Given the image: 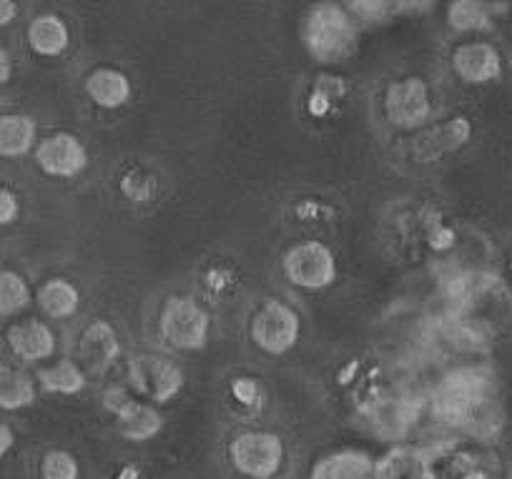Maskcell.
Segmentation results:
<instances>
[{
	"mask_svg": "<svg viewBox=\"0 0 512 479\" xmlns=\"http://www.w3.org/2000/svg\"><path fill=\"white\" fill-rule=\"evenodd\" d=\"M490 379L475 369H457L440 384L432 402V412L440 422L475 432L480 424H490Z\"/></svg>",
	"mask_w": 512,
	"mask_h": 479,
	"instance_id": "6da1fadb",
	"label": "cell"
},
{
	"mask_svg": "<svg viewBox=\"0 0 512 479\" xmlns=\"http://www.w3.org/2000/svg\"><path fill=\"white\" fill-rule=\"evenodd\" d=\"M354 23L344 8L334 3H319L304 21V46L319 63L342 61L354 46Z\"/></svg>",
	"mask_w": 512,
	"mask_h": 479,
	"instance_id": "7a4b0ae2",
	"label": "cell"
},
{
	"mask_svg": "<svg viewBox=\"0 0 512 479\" xmlns=\"http://www.w3.org/2000/svg\"><path fill=\"white\" fill-rule=\"evenodd\" d=\"M159 329L161 337L174 349L194 352V349L204 347L206 339H209V316L194 299L171 296L161 309Z\"/></svg>",
	"mask_w": 512,
	"mask_h": 479,
	"instance_id": "3957f363",
	"label": "cell"
},
{
	"mask_svg": "<svg viewBox=\"0 0 512 479\" xmlns=\"http://www.w3.org/2000/svg\"><path fill=\"white\" fill-rule=\"evenodd\" d=\"M229 457L244 477L272 479L284 464V444L274 432H244L231 442Z\"/></svg>",
	"mask_w": 512,
	"mask_h": 479,
	"instance_id": "277c9868",
	"label": "cell"
},
{
	"mask_svg": "<svg viewBox=\"0 0 512 479\" xmlns=\"http://www.w3.org/2000/svg\"><path fill=\"white\" fill-rule=\"evenodd\" d=\"M251 339L262 352L282 357L299 339V314L284 301L269 299L251 319Z\"/></svg>",
	"mask_w": 512,
	"mask_h": 479,
	"instance_id": "5b68a950",
	"label": "cell"
},
{
	"mask_svg": "<svg viewBox=\"0 0 512 479\" xmlns=\"http://www.w3.org/2000/svg\"><path fill=\"white\" fill-rule=\"evenodd\" d=\"M284 274L299 289H324L337 279L334 254L319 241H304L284 256Z\"/></svg>",
	"mask_w": 512,
	"mask_h": 479,
	"instance_id": "8992f818",
	"label": "cell"
},
{
	"mask_svg": "<svg viewBox=\"0 0 512 479\" xmlns=\"http://www.w3.org/2000/svg\"><path fill=\"white\" fill-rule=\"evenodd\" d=\"M384 113H387L392 126L405 128V131L420 128L432 116V101L430 91H427V83L415 76L392 83L387 88V96H384Z\"/></svg>",
	"mask_w": 512,
	"mask_h": 479,
	"instance_id": "52a82bcc",
	"label": "cell"
},
{
	"mask_svg": "<svg viewBox=\"0 0 512 479\" xmlns=\"http://www.w3.org/2000/svg\"><path fill=\"white\" fill-rule=\"evenodd\" d=\"M106 409L116 414L118 432L128 442H146L161 432V414L144 402H136L126 394V389L113 387L106 392Z\"/></svg>",
	"mask_w": 512,
	"mask_h": 479,
	"instance_id": "ba28073f",
	"label": "cell"
},
{
	"mask_svg": "<svg viewBox=\"0 0 512 479\" xmlns=\"http://www.w3.org/2000/svg\"><path fill=\"white\" fill-rule=\"evenodd\" d=\"M128 374H131V384H134L136 392L146 399H154V402H169L171 397L179 394L181 384H184L181 369L159 357L134 359L128 367Z\"/></svg>",
	"mask_w": 512,
	"mask_h": 479,
	"instance_id": "9c48e42d",
	"label": "cell"
},
{
	"mask_svg": "<svg viewBox=\"0 0 512 479\" xmlns=\"http://www.w3.org/2000/svg\"><path fill=\"white\" fill-rule=\"evenodd\" d=\"M36 161L43 174L53 176V179H73L86 169L88 153L73 133L61 131L38 143Z\"/></svg>",
	"mask_w": 512,
	"mask_h": 479,
	"instance_id": "30bf717a",
	"label": "cell"
},
{
	"mask_svg": "<svg viewBox=\"0 0 512 479\" xmlns=\"http://www.w3.org/2000/svg\"><path fill=\"white\" fill-rule=\"evenodd\" d=\"M452 68L465 83H487L500 78L502 58L490 43H462L452 53Z\"/></svg>",
	"mask_w": 512,
	"mask_h": 479,
	"instance_id": "8fae6325",
	"label": "cell"
},
{
	"mask_svg": "<svg viewBox=\"0 0 512 479\" xmlns=\"http://www.w3.org/2000/svg\"><path fill=\"white\" fill-rule=\"evenodd\" d=\"M116 357H118V339L111 324L98 319V322H93L91 327H86V332H83L81 337V344H78V359H81L86 374H96V377H101V374H106L108 367L116 362Z\"/></svg>",
	"mask_w": 512,
	"mask_h": 479,
	"instance_id": "7c38bea8",
	"label": "cell"
},
{
	"mask_svg": "<svg viewBox=\"0 0 512 479\" xmlns=\"http://www.w3.org/2000/svg\"><path fill=\"white\" fill-rule=\"evenodd\" d=\"M8 347L23 362H41V359L53 357L56 337L48 324L38 322V319H26L8 329Z\"/></svg>",
	"mask_w": 512,
	"mask_h": 479,
	"instance_id": "4fadbf2b",
	"label": "cell"
},
{
	"mask_svg": "<svg viewBox=\"0 0 512 479\" xmlns=\"http://www.w3.org/2000/svg\"><path fill=\"white\" fill-rule=\"evenodd\" d=\"M86 93L96 106L113 111L128 103L131 98V81L121 71L113 68H98L86 78Z\"/></svg>",
	"mask_w": 512,
	"mask_h": 479,
	"instance_id": "5bb4252c",
	"label": "cell"
},
{
	"mask_svg": "<svg viewBox=\"0 0 512 479\" xmlns=\"http://www.w3.org/2000/svg\"><path fill=\"white\" fill-rule=\"evenodd\" d=\"M374 472H377V464L369 454L347 449V452L322 459L314 467L312 479H374Z\"/></svg>",
	"mask_w": 512,
	"mask_h": 479,
	"instance_id": "9a60e30c",
	"label": "cell"
},
{
	"mask_svg": "<svg viewBox=\"0 0 512 479\" xmlns=\"http://www.w3.org/2000/svg\"><path fill=\"white\" fill-rule=\"evenodd\" d=\"M68 43H71V36H68L66 23L58 16H51V13L33 18V23L28 26V46H31L33 53H38V56H61L68 48Z\"/></svg>",
	"mask_w": 512,
	"mask_h": 479,
	"instance_id": "2e32d148",
	"label": "cell"
},
{
	"mask_svg": "<svg viewBox=\"0 0 512 479\" xmlns=\"http://www.w3.org/2000/svg\"><path fill=\"white\" fill-rule=\"evenodd\" d=\"M36 121L21 113H8L0 118V153L6 158H21L33 151Z\"/></svg>",
	"mask_w": 512,
	"mask_h": 479,
	"instance_id": "e0dca14e",
	"label": "cell"
},
{
	"mask_svg": "<svg viewBox=\"0 0 512 479\" xmlns=\"http://www.w3.org/2000/svg\"><path fill=\"white\" fill-rule=\"evenodd\" d=\"M36 299L46 316H51V319H68V316H73L78 311L81 294H78V289L71 281L48 279L46 284L38 289Z\"/></svg>",
	"mask_w": 512,
	"mask_h": 479,
	"instance_id": "ac0fdd59",
	"label": "cell"
},
{
	"mask_svg": "<svg viewBox=\"0 0 512 479\" xmlns=\"http://www.w3.org/2000/svg\"><path fill=\"white\" fill-rule=\"evenodd\" d=\"M470 121L467 118H455V121L445 123V126L435 128L427 138H422L420 146H417V153H420V161H432L440 153L445 151H457L462 143L470 138Z\"/></svg>",
	"mask_w": 512,
	"mask_h": 479,
	"instance_id": "d6986e66",
	"label": "cell"
},
{
	"mask_svg": "<svg viewBox=\"0 0 512 479\" xmlns=\"http://www.w3.org/2000/svg\"><path fill=\"white\" fill-rule=\"evenodd\" d=\"M495 8L485 0H452L447 8V23L457 33H477L487 31L492 23Z\"/></svg>",
	"mask_w": 512,
	"mask_h": 479,
	"instance_id": "ffe728a7",
	"label": "cell"
},
{
	"mask_svg": "<svg viewBox=\"0 0 512 479\" xmlns=\"http://www.w3.org/2000/svg\"><path fill=\"white\" fill-rule=\"evenodd\" d=\"M38 379H41L43 389L51 394H78L86 387V372L81 369V364L71 362V359H63L51 369H43Z\"/></svg>",
	"mask_w": 512,
	"mask_h": 479,
	"instance_id": "44dd1931",
	"label": "cell"
},
{
	"mask_svg": "<svg viewBox=\"0 0 512 479\" xmlns=\"http://www.w3.org/2000/svg\"><path fill=\"white\" fill-rule=\"evenodd\" d=\"M36 402V384L28 374L8 372L3 369V384H0V407L11 412V409L28 407Z\"/></svg>",
	"mask_w": 512,
	"mask_h": 479,
	"instance_id": "7402d4cb",
	"label": "cell"
},
{
	"mask_svg": "<svg viewBox=\"0 0 512 479\" xmlns=\"http://www.w3.org/2000/svg\"><path fill=\"white\" fill-rule=\"evenodd\" d=\"M31 304V286L26 284L16 271H3L0 274V314L16 316Z\"/></svg>",
	"mask_w": 512,
	"mask_h": 479,
	"instance_id": "603a6c76",
	"label": "cell"
},
{
	"mask_svg": "<svg viewBox=\"0 0 512 479\" xmlns=\"http://www.w3.org/2000/svg\"><path fill=\"white\" fill-rule=\"evenodd\" d=\"M349 11L364 21H382L390 13L425 6L427 0H344Z\"/></svg>",
	"mask_w": 512,
	"mask_h": 479,
	"instance_id": "cb8c5ba5",
	"label": "cell"
},
{
	"mask_svg": "<svg viewBox=\"0 0 512 479\" xmlns=\"http://www.w3.org/2000/svg\"><path fill=\"white\" fill-rule=\"evenodd\" d=\"M41 477L43 479H78L76 457L63 452V449H53V452H48L46 457H43Z\"/></svg>",
	"mask_w": 512,
	"mask_h": 479,
	"instance_id": "d4e9b609",
	"label": "cell"
},
{
	"mask_svg": "<svg viewBox=\"0 0 512 479\" xmlns=\"http://www.w3.org/2000/svg\"><path fill=\"white\" fill-rule=\"evenodd\" d=\"M123 194L128 196L131 201H146L154 191V181L149 176H139V174H128L121 184Z\"/></svg>",
	"mask_w": 512,
	"mask_h": 479,
	"instance_id": "484cf974",
	"label": "cell"
},
{
	"mask_svg": "<svg viewBox=\"0 0 512 479\" xmlns=\"http://www.w3.org/2000/svg\"><path fill=\"white\" fill-rule=\"evenodd\" d=\"M18 219V199L8 189L0 191V224L8 226Z\"/></svg>",
	"mask_w": 512,
	"mask_h": 479,
	"instance_id": "4316f807",
	"label": "cell"
},
{
	"mask_svg": "<svg viewBox=\"0 0 512 479\" xmlns=\"http://www.w3.org/2000/svg\"><path fill=\"white\" fill-rule=\"evenodd\" d=\"M234 394H236V399H239V402L251 404V402H254V397H256V384L251 382V379H239V382L234 384Z\"/></svg>",
	"mask_w": 512,
	"mask_h": 479,
	"instance_id": "83f0119b",
	"label": "cell"
},
{
	"mask_svg": "<svg viewBox=\"0 0 512 479\" xmlns=\"http://www.w3.org/2000/svg\"><path fill=\"white\" fill-rule=\"evenodd\" d=\"M18 6L16 0H0V26H8V23L16 18Z\"/></svg>",
	"mask_w": 512,
	"mask_h": 479,
	"instance_id": "f1b7e54d",
	"label": "cell"
},
{
	"mask_svg": "<svg viewBox=\"0 0 512 479\" xmlns=\"http://www.w3.org/2000/svg\"><path fill=\"white\" fill-rule=\"evenodd\" d=\"M0 439H3V442H0V454L6 457L8 449H11V444H13V434H11V427H8V424H3V427H0Z\"/></svg>",
	"mask_w": 512,
	"mask_h": 479,
	"instance_id": "f546056e",
	"label": "cell"
},
{
	"mask_svg": "<svg viewBox=\"0 0 512 479\" xmlns=\"http://www.w3.org/2000/svg\"><path fill=\"white\" fill-rule=\"evenodd\" d=\"M0 63H3V73H0V81L6 83L11 78V58H8V51H0Z\"/></svg>",
	"mask_w": 512,
	"mask_h": 479,
	"instance_id": "4dcf8cb0",
	"label": "cell"
},
{
	"mask_svg": "<svg viewBox=\"0 0 512 479\" xmlns=\"http://www.w3.org/2000/svg\"><path fill=\"white\" fill-rule=\"evenodd\" d=\"M116 479H144V477H141V472L136 467H123L121 472L116 474Z\"/></svg>",
	"mask_w": 512,
	"mask_h": 479,
	"instance_id": "1f68e13d",
	"label": "cell"
},
{
	"mask_svg": "<svg viewBox=\"0 0 512 479\" xmlns=\"http://www.w3.org/2000/svg\"><path fill=\"white\" fill-rule=\"evenodd\" d=\"M412 479H435V477H430V474H422V477H412Z\"/></svg>",
	"mask_w": 512,
	"mask_h": 479,
	"instance_id": "d6a6232c",
	"label": "cell"
},
{
	"mask_svg": "<svg viewBox=\"0 0 512 479\" xmlns=\"http://www.w3.org/2000/svg\"><path fill=\"white\" fill-rule=\"evenodd\" d=\"M510 271H512V259H510Z\"/></svg>",
	"mask_w": 512,
	"mask_h": 479,
	"instance_id": "836d02e7",
	"label": "cell"
}]
</instances>
